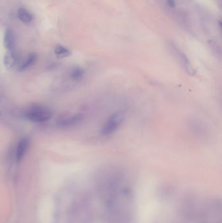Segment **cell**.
<instances>
[{"label": "cell", "instance_id": "cell-10", "mask_svg": "<svg viewBox=\"0 0 222 223\" xmlns=\"http://www.w3.org/2000/svg\"><path fill=\"white\" fill-rule=\"evenodd\" d=\"M54 54L58 59H63V58L69 57L71 55V51L66 47L61 44H57L56 46L54 49Z\"/></svg>", "mask_w": 222, "mask_h": 223}, {"label": "cell", "instance_id": "cell-1", "mask_svg": "<svg viewBox=\"0 0 222 223\" xmlns=\"http://www.w3.org/2000/svg\"><path fill=\"white\" fill-rule=\"evenodd\" d=\"M125 119L124 112L119 110L108 117L100 129V134L103 136L113 134L119 129Z\"/></svg>", "mask_w": 222, "mask_h": 223}, {"label": "cell", "instance_id": "cell-6", "mask_svg": "<svg viewBox=\"0 0 222 223\" xmlns=\"http://www.w3.org/2000/svg\"><path fill=\"white\" fill-rule=\"evenodd\" d=\"M15 42V34L13 30L11 28H7L5 30V35L3 38V45L5 48L9 50H14Z\"/></svg>", "mask_w": 222, "mask_h": 223}, {"label": "cell", "instance_id": "cell-9", "mask_svg": "<svg viewBox=\"0 0 222 223\" xmlns=\"http://www.w3.org/2000/svg\"><path fill=\"white\" fill-rule=\"evenodd\" d=\"M37 58V56L35 53H31L29 54L28 57L26 60H25L23 64L20 65L19 67V71H24L28 69L29 67L32 66V65L35 64Z\"/></svg>", "mask_w": 222, "mask_h": 223}, {"label": "cell", "instance_id": "cell-5", "mask_svg": "<svg viewBox=\"0 0 222 223\" xmlns=\"http://www.w3.org/2000/svg\"><path fill=\"white\" fill-rule=\"evenodd\" d=\"M29 146V140L28 138H22L18 143L15 152V159L17 163H19L23 159Z\"/></svg>", "mask_w": 222, "mask_h": 223}, {"label": "cell", "instance_id": "cell-11", "mask_svg": "<svg viewBox=\"0 0 222 223\" xmlns=\"http://www.w3.org/2000/svg\"><path fill=\"white\" fill-rule=\"evenodd\" d=\"M85 75V71L83 69L77 67L74 69L71 72V76L72 80L75 81H79L82 80L83 76Z\"/></svg>", "mask_w": 222, "mask_h": 223}, {"label": "cell", "instance_id": "cell-3", "mask_svg": "<svg viewBox=\"0 0 222 223\" xmlns=\"http://www.w3.org/2000/svg\"><path fill=\"white\" fill-rule=\"evenodd\" d=\"M173 50L175 51V53L176 55L177 56L178 58V60L180 61L181 63V65L183 67V68L185 70V71H186L187 74L190 76H194L196 74V71L195 69L192 66L191 63H190L188 58H187V56H186L182 52H181L179 49L176 48L175 45H173Z\"/></svg>", "mask_w": 222, "mask_h": 223}, {"label": "cell", "instance_id": "cell-13", "mask_svg": "<svg viewBox=\"0 0 222 223\" xmlns=\"http://www.w3.org/2000/svg\"><path fill=\"white\" fill-rule=\"evenodd\" d=\"M0 115H1V113H0Z\"/></svg>", "mask_w": 222, "mask_h": 223}, {"label": "cell", "instance_id": "cell-2", "mask_svg": "<svg viewBox=\"0 0 222 223\" xmlns=\"http://www.w3.org/2000/svg\"><path fill=\"white\" fill-rule=\"evenodd\" d=\"M25 116L31 122L43 123L52 118V113L47 108L40 106H33L26 110Z\"/></svg>", "mask_w": 222, "mask_h": 223}, {"label": "cell", "instance_id": "cell-12", "mask_svg": "<svg viewBox=\"0 0 222 223\" xmlns=\"http://www.w3.org/2000/svg\"><path fill=\"white\" fill-rule=\"evenodd\" d=\"M209 44L210 48H211L212 51L215 53V54H216L217 56H219V57H221V49L218 46H217L216 42L211 41L209 43Z\"/></svg>", "mask_w": 222, "mask_h": 223}, {"label": "cell", "instance_id": "cell-7", "mask_svg": "<svg viewBox=\"0 0 222 223\" xmlns=\"http://www.w3.org/2000/svg\"><path fill=\"white\" fill-rule=\"evenodd\" d=\"M17 55L14 50H9L5 53L3 58V64L5 68L11 69L17 63Z\"/></svg>", "mask_w": 222, "mask_h": 223}, {"label": "cell", "instance_id": "cell-8", "mask_svg": "<svg viewBox=\"0 0 222 223\" xmlns=\"http://www.w3.org/2000/svg\"><path fill=\"white\" fill-rule=\"evenodd\" d=\"M17 17L20 20L25 24H29L32 22L33 16L24 8H19L17 12Z\"/></svg>", "mask_w": 222, "mask_h": 223}, {"label": "cell", "instance_id": "cell-4", "mask_svg": "<svg viewBox=\"0 0 222 223\" xmlns=\"http://www.w3.org/2000/svg\"><path fill=\"white\" fill-rule=\"evenodd\" d=\"M83 119V116L82 114H76L57 121V125L61 127H71L80 123Z\"/></svg>", "mask_w": 222, "mask_h": 223}]
</instances>
